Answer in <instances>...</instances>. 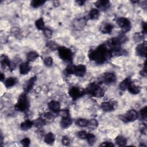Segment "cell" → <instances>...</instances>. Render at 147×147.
Returning a JSON list of instances; mask_svg holds the SVG:
<instances>
[{
	"label": "cell",
	"mask_w": 147,
	"mask_h": 147,
	"mask_svg": "<svg viewBox=\"0 0 147 147\" xmlns=\"http://www.w3.org/2000/svg\"><path fill=\"white\" fill-rule=\"evenodd\" d=\"M72 123V119L70 117L63 118L61 122H60V126L63 129H66L69 127Z\"/></svg>",
	"instance_id": "d4e9b609"
},
{
	"label": "cell",
	"mask_w": 147,
	"mask_h": 147,
	"mask_svg": "<svg viewBox=\"0 0 147 147\" xmlns=\"http://www.w3.org/2000/svg\"><path fill=\"white\" fill-rule=\"evenodd\" d=\"M85 1H76V3L79 5H83L85 3Z\"/></svg>",
	"instance_id": "c3c4849f"
},
{
	"label": "cell",
	"mask_w": 147,
	"mask_h": 147,
	"mask_svg": "<svg viewBox=\"0 0 147 147\" xmlns=\"http://www.w3.org/2000/svg\"><path fill=\"white\" fill-rule=\"evenodd\" d=\"M117 78L114 73L113 72H106L102 76V81L107 85H111L116 82Z\"/></svg>",
	"instance_id": "8fae6325"
},
{
	"label": "cell",
	"mask_w": 147,
	"mask_h": 147,
	"mask_svg": "<svg viewBox=\"0 0 147 147\" xmlns=\"http://www.w3.org/2000/svg\"><path fill=\"white\" fill-rule=\"evenodd\" d=\"M127 90L129 91V92L130 94H133V95H136L140 92L141 88L140 87V86H138L131 82L130 83V84L129 85V86L128 87Z\"/></svg>",
	"instance_id": "44dd1931"
},
{
	"label": "cell",
	"mask_w": 147,
	"mask_h": 147,
	"mask_svg": "<svg viewBox=\"0 0 147 147\" xmlns=\"http://www.w3.org/2000/svg\"><path fill=\"white\" fill-rule=\"evenodd\" d=\"M88 120L85 118H78L76 119L75 123L78 126L81 127H85L87 126Z\"/></svg>",
	"instance_id": "1f68e13d"
},
{
	"label": "cell",
	"mask_w": 147,
	"mask_h": 147,
	"mask_svg": "<svg viewBox=\"0 0 147 147\" xmlns=\"http://www.w3.org/2000/svg\"><path fill=\"white\" fill-rule=\"evenodd\" d=\"M0 79L1 81H3L5 79V75L3 74V73L1 74V76H0Z\"/></svg>",
	"instance_id": "681fc988"
},
{
	"label": "cell",
	"mask_w": 147,
	"mask_h": 147,
	"mask_svg": "<svg viewBox=\"0 0 147 147\" xmlns=\"http://www.w3.org/2000/svg\"><path fill=\"white\" fill-rule=\"evenodd\" d=\"M45 124V122L41 117L33 121V126H34L36 127L38 129H41Z\"/></svg>",
	"instance_id": "d6a6232c"
},
{
	"label": "cell",
	"mask_w": 147,
	"mask_h": 147,
	"mask_svg": "<svg viewBox=\"0 0 147 147\" xmlns=\"http://www.w3.org/2000/svg\"><path fill=\"white\" fill-rule=\"evenodd\" d=\"M42 31H43V34L46 38H51L52 37L53 32L51 29H50L48 28H45Z\"/></svg>",
	"instance_id": "f35d334b"
},
{
	"label": "cell",
	"mask_w": 147,
	"mask_h": 147,
	"mask_svg": "<svg viewBox=\"0 0 147 147\" xmlns=\"http://www.w3.org/2000/svg\"><path fill=\"white\" fill-rule=\"evenodd\" d=\"M138 117V114L135 110H130L127 111L125 114L121 115L119 118L123 122L127 123L130 122H133L136 121Z\"/></svg>",
	"instance_id": "52a82bcc"
},
{
	"label": "cell",
	"mask_w": 147,
	"mask_h": 147,
	"mask_svg": "<svg viewBox=\"0 0 147 147\" xmlns=\"http://www.w3.org/2000/svg\"><path fill=\"white\" fill-rule=\"evenodd\" d=\"M18 80L16 77H9L5 81V86L7 88H10L15 86Z\"/></svg>",
	"instance_id": "484cf974"
},
{
	"label": "cell",
	"mask_w": 147,
	"mask_h": 147,
	"mask_svg": "<svg viewBox=\"0 0 147 147\" xmlns=\"http://www.w3.org/2000/svg\"><path fill=\"white\" fill-rule=\"evenodd\" d=\"M118 106V104L115 100H109L103 102L100 104L101 109L105 112H111L115 110Z\"/></svg>",
	"instance_id": "30bf717a"
},
{
	"label": "cell",
	"mask_w": 147,
	"mask_h": 147,
	"mask_svg": "<svg viewBox=\"0 0 147 147\" xmlns=\"http://www.w3.org/2000/svg\"><path fill=\"white\" fill-rule=\"evenodd\" d=\"M48 108L50 110L55 113H58L60 110V103L56 100H51L48 104Z\"/></svg>",
	"instance_id": "2e32d148"
},
{
	"label": "cell",
	"mask_w": 147,
	"mask_h": 147,
	"mask_svg": "<svg viewBox=\"0 0 147 147\" xmlns=\"http://www.w3.org/2000/svg\"><path fill=\"white\" fill-rule=\"evenodd\" d=\"M45 1H39V0H34L31 1L30 5L34 8H37L41 6H42L45 3Z\"/></svg>",
	"instance_id": "8d00e7d4"
},
{
	"label": "cell",
	"mask_w": 147,
	"mask_h": 147,
	"mask_svg": "<svg viewBox=\"0 0 147 147\" xmlns=\"http://www.w3.org/2000/svg\"><path fill=\"white\" fill-rule=\"evenodd\" d=\"M53 59L51 56H48L46 57L44 60V64H45V66L48 67H50L53 64Z\"/></svg>",
	"instance_id": "74e56055"
},
{
	"label": "cell",
	"mask_w": 147,
	"mask_h": 147,
	"mask_svg": "<svg viewBox=\"0 0 147 147\" xmlns=\"http://www.w3.org/2000/svg\"><path fill=\"white\" fill-rule=\"evenodd\" d=\"M86 20L84 18H80L75 20L73 23V25L75 29H80L84 28L86 25Z\"/></svg>",
	"instance_id": "d6986e66"
},
{
	"label": "cell",
	"mask_w": 147,
	"mask_h": 147,
	"mask_svg": "<svg viewBox=\"0 0 147 147\" xmlns=\"http://www.w3.org/2000/svg\"><path fill=\"white\" fill-rule=\"evenodd\" d=\"M100 146H114V145L111 143V142H109V141H105V142H103V143H102Z\"/></svg>",
	"instance_id": "bcb514c9"
},
{
	"label": "cell",
	"mask_w": 147,
	"mask_h": 147,
	"mask_svg": "<svg viewBox=\"0 0 147 147\" xmlns=\"http://www.w3.org/2000/svg\"><path fill=\"white\" fill-rule=\"evenodd\" d=\"M126 40V37L122 34L108 40L104 44L109 51L111 52H114L121 49V45L124 43Z\"/></svg>",
	"instance_id": "7a4b0ae2"
},
{
	"label": "cell",
	"mask_w": 147,
	"mask_h": 147,
	"mask_svg": "<svg viewBox=\"0 0 147 147\" xmlns=\"http://www.w3.org/2000/svg\"><path fill=\"white\" fill-rule=\"evenodd\" d=\"M36 80H37V77L36 76H34L30 78L29 80H28L25 82V83L24 86V91L25 92L27 93L32 89Z\"/></svg>",
	"instance_id": "9a60e30c"
},
{
	"label": "cell",
	"mask_w": 147,
	"mask_h": 147,
	"mask_svg": "<svg viewBox=\"0 0 147 147\" xmlns=\"http://www.w3.org/2000/svg\"><path fill=\"white\" fill-rule=\"evenodd\" d=\"M84 91L86 94L91 95L94 97L100 98L105 95L103 88L96 82H92L89 84Z\"/></svg>",
	"instance_id": "277c9868"
},
{
	"label": "cell",
	"mask_w": 147,
	"mask_h": 147,
	"mask_svg": "<svg viewBox=\"0 0 147 147\" xmlns=\"http://www.w3.org/2000/svg\"><path fill=\"white\" fill-rule=\"evenodd\" d=\"M31 69V67L29 65V62H24L21 63L19 66L20 73L21 75H26L29 73Z\"/></svg>",
	"instance_id": "e0dca14e"
},
{
	"label": "cell",
	"mask_w": 147,
	"mask_h": 147,
	"mask_svg": "<svg viewBox=\"0 0 147 147\" xmlns=\"http://www.w3.org/2000/svg\"><path fill=\"white\" fill-rule=\"evenodd\" d=\"M86 94L84 90H81L77 87H72L68 91V94L73 100H76Z\"/></svg>",
	"instance_id": "9c48e42d"
},
{
	"label": "cell",
	"mask_w": 147,
	"mask_h": 147,
	"mask_svg": "<svg viewBox=\"0 0 147 147\" xmlns=\"http://www.w3.org/2000/svg\"><path fill=\"white\" fill-rule=\"evenodd\" d=\"M55 141V136L52 132L48 133L44 137V142L48 145L53 144Z\"/></svg>",
	"instance_id": "603a6c76"
},
{
	"label": "cell",
	"mask_w": 147,
	"mask_h": 147,
	"mask_svg": "<svg viewBox=\"0 0 147 147\" xmlns=\"http://www.w3.org/2000/svg\"><path fill=\"white\" fill-rule=\"evenodd\" d=\"M114 28L113 25L110 23H105L100 27V32L104 34H110Z\"/></svg>",
	"instance_id": "ac0fdd59"
},
{
	"label": "cell",
	"mask_w": 147,
	"mask_h": 147,
	"mask_svg": "<svg viewBox=\"0 0 147 147\" xmlns=\"http://www.w3.org/2000/svg\"><path fill=\"white\" fill-rule=\"evenodd\" d=\"M45 46L48 48H49V49H51L52 51L57 50L59 49V48L60 47V46L54 41H48L46 43Z\"/></svg>",
	"instance_id": "4dcf8cb0"
},
{
	"label": "cell",
	"mask_w": 147,
	"mask_h": 147,
	"mask_svg": "<svg viewBox=\"0 0 147 147\" xmlns=\"http://www.w3.org/2000/svg\"><path fill=\"white\" fill-rule=\"evenodd\" d=\"M35 26L37 29L40 30H43L45 28V23L42 18H40L35 21Z\"/></svg>",
	"instance_id": "f1b7e54d"
},
{
	"label": "cell",
	"mask_w": 147,
	"mask_h": 147,
	"mask_svg": "<svg viewBox=\"0 0 147 147\" xmlns=\"http://www.w3.org/2000/svg\"><path fill=\"white\" fill-rule=\"evenodd\" d=\"M95 5L99 10H106L110 6V2L107 0H99L95 3Z\"/></svg>",
	"instance_id": "5bb4252c"
},
{
	"label": "cell",
	"mask_w": 147,
	"mask_h": 147,
	"mask_svg": "<svg viewBox=\"0 0 147 147\" xmlns=\"http://www.w3.org/2000/svg\"><path fill=\"white\" fill-rule=\"evenodd\" d=\"M115 141L116 142V144L119 145V146H125L126 145L127 143V140L126 138H125L124 137L122 136H117L115 139Z\"/></svg>",
	"instance_id": "f546056e"
},
{
	"label": "cell",
	"mask_w": 147,
	"mask_h": 147,
	"mask_svg": "<svg viewBox=\"0 0 147 147\" xmlns=\"http://www.w3.org/2000/svg\"><path fill=\"white\" fill-rule=\"evenodd\" d=\"M41 117L44 121L45 123H47L53 121V119L55 118V115L51 112H47L42 114Z\"/></svg>",
	"instance_id": "7402d4cb"
},
{
	"label": "cell",
	"mask_w": 147,
	"mask_h": 147,
	"mask_svg": "<svg viewBox=\"0 0 147 147\" xmlns=\"http://www.w3.org/2000/svg\"><path fill=\"white\" fill-rule=\"evenodd\" d=\"M0 61H1V64L2 67L5 68L6 67H8L10 69H14L15 67H14V65H13L14 64L10 61V59L7 56L5 55H2L1 56Z\"/></svg>",
	"instance_id": "4fadbf2b"
},
{
	"label": "cell",
	"mask_w": 147,
	"mask_h": 147,
	"mask_svg": "<svg viewBox=\"0 0 147 147\" xmlns=\"http://www.w3.org/2000/svg\"><path fill=\"white\" fill-rule=\"evenodd\" d=\"M59 57L64 61L70 63L73 59V53L72 51L65 47H60L57 49Z\"/></svg>",
	"instance_id": "8992f818"
},
{
	"label": "cell",
	"mask_w": 147,
	"mask_h": 147,
	"mask_svg": "<svg viewBox=\"0 0 147 147\" xmlns=\"http://www.w3.org/2000/svg\"><path fill=\"white\" fill-rule=\"evenodd\" d=\"M90 60L95 61L98 64H102L112 57L111 53L106 47L104 44L100 45L96 48L89 51L88 54Z\"/></svg>",
	"instance_id": "6da1fadb"
},
{
	"label": "cell",
	"mask_w": 147,
	"mask_h": 147,
	"mask_svg": "<svg viewBox=\"0 0 147 147\" xmlns=\"http://www.w3.org/2000/svg\"><path fill=\"white\" fill-rule=\"evenodd\" d=\"M116 22L123 33L130 31L131 29V22L128 18L125 17H119L117 20Z\"/></svg>",
	"instance_id": "ba28073f"
},
{
	"label": "cell",
	"mask_w": 147,
	"mask_h": 147,
	"mask_svg": "<svg viewBox=\"0 0 147 147\" xmlns=\"http://www.w3.org/2000/svg\"><path fill=\"white\" fill-rule=\"evenodd\" d=\"M144 33L143 32H136L134 34L133 36V38L135 42H139L143 40Z\"/></svg>",
	"instance_id": "d590c367"
},
{
	"label": "cell",
	"mask_w": 147,
	"mask_h": 147,
	"mask_svg": "<svg viewBox=\"0 0 147 147\" xmlns=\"http://www.w3.org/2000/svg\"><path fill=\"white\" fill-rule=\"evenodd\" d=\"M87 135H88V133L86 132V131H84V130L79 131H78V133H77L78 137L80 139H82V140H85V139H86Z\"/></svg>",
	"instance_id": "ab89813d"
},
{
	"label": "cell",
	"mask_w": 147,
	"mask_h": 147,
	"mask_svg": "<svg viewBox=\"0 0 147 147\" xmlns=\"http://www.w3.org/2000/svg\"><path fill=\"white\" fill-rule=\"evenodd\" d=\"M86 72V67L83 64L74 65L69 64L64 70V74L66 75H74L78 77H83Z\"/></svg>",
	"instance_id": "3957f363"
},
{
	"label": "cell",
	"mask_w": 147,
	"mask_h": 147,
	"mask_svg": "<svg viewBox=\"0 0 147 147\" xmlns=\"http://www.w3.org/2000/svg\"><path fill=\"white\" fill-rule=\"evenodd\" d=\"M38 54L34 51H30L26 55V59L28 62L34 61L38 57Z\"/></svg>",
	"instance_id": "83f0119b"
},
{
	"label": "cell",
	"mask_w": 147,
	"mask_h": 147,
	"mask_svg": "<svg viewBox=\"0 0 147 147\" xmlns=\"http://www.w3.org/2000/svg\"><path fill=\"white\" fill-rule=\"evenodd\" d=\"M57 114H60V115L62 118H65V117H69V110H60Z\"/></svg>",
	"instance_id": "b9f144b4"
},
{
	"label": "cell",
	"mask_w": 147,
	"mask_h": 147,
	"mask_svg": "<svg viewBox=\"0 0 147 147\" xmlns=\"http://www.w3.org/2000/svg\"><path fill=\"white\" fill-rule=\"evenodd\" d=\"M29 102L26 92L21 94L18 99L17 102L15 105V109L17 111L25 112L29 108Z\"/></svg>",
	"instance_id": "5b68a950"
},
{
	"label": "cell",
	"mask_w": 147,
	"mask_h": 147,
	"mask_svg": "<svg viewBox=\"0 0 147 147\" xmlns=\"http://www.w3.org/2000/svg\"><path fill=\"white\" fill-rule=\"evenodd\" d=\"M142 32L144 33H146V23L145 22H142Z\"/></svg>",
	"instance_id": "7dc6e473"
},
{
	"label": "cell",
	"mask_w": 147,
	"mask_h": 147,
	"mask_svg": "<svg viewBox=\"0 0 147 147\" xmlns=\"http://www.w3.org/2000/svg\"><path fill=\"white\" fill-rule=\"evenodd\" d=\"M21 144L25 146H29L30 144V140L29 138L28 137H25L24 138H23L21 141Z\"/></svg>",
	"instance_id": "ee69618b"
},
{
	"label": "cell",
	"mask_w": 147,
	"mask_h": 147,
	"mask_svg": "<svg viewBox=\"0 0 147 147\" xmlns=\"http://www.w3.org/2000/svg\"><path fill=\"white\" fill-rule=\"evenodd\" d=\"M140 75H141L142 76L144 77H146V62L144 63V66L142 67V69L140 71Z\"/></svg>",
	"instance_id": "f6af8a7d"
},
{
	"label": "cell",
	"mask_w": 147,
	"mask_h": 147,
	"mask_svg": "<svg viewBox=\"0 0 147 147\" xmlns=\"http://www.w3.org/2000/svg\"><path fill=\"white\" fill-rule=\"evenodd\" d=\"M146 41H144L138 44L136 48V53L137 56L141 57L146 56Z\"/></svg>",
	"instance_id": "7c38bea8"
},
{
	"label": "cell",
	"mask_w": 147,
	"mask_h": 147,
	"mask_svg": "<svg viewBox=\"0 0 147 147\" xmlns=\"http://www.w3.org/2000/svg\"><path fill=\"white\" fill-rule=\"evenodd\" d=\"M33 126V121L29 119H26L22 122L20 125V127L21 130L26 131L30 129Z\"/></svg>",
	"instance_id": "cb8c5ba5"
},
{
	"label": "cell",
	"mask_w": 147,
	"mask_h": 147,
	"mask_svg": "<svg viewBox=\"0 0 147 147\" xmlns=\"http://www.w3.org/2000/svg\"><path fill=\"white\" fill-rule=\"evenodd\" d=\"M131 78L130 77L126 78V79H125L124 80H123L120 84H119V88L121 90V91H125L126 90H127L128 87L129 86V85L130 84V83H131Z\"/></svg>",
	"instance_id": "ffe728a7"
},
{
	"label": "cell",
	"mask_w": 147,
	"mask_h": 147,
	"mask_svg": "<svg viewBox=\"0 0 147 147\" xmlns=\"http://www.w3.org/2000/svg\"><path fill=\"white\" fill-rule=\"evenodd\" d=\"M99 10L96 8H92L88 13V17L91 20H96L99 17Z\"/></svg>",
	"instance_id": "4316f807"
},
{
	"label": "cell",
	"mask_w": 147,
	"mask_h": 147,
	"mask_svg": "<svg viewBox=\"0 0 147 147\" xmlns=\"http://www.w3.org/2000/svg\"><path fill=\"white\" fill-rule=\"evenodd\" d=\"M61 142H62L63 145H64L65 146H68L70 144V140L67 136H64L62 137Z\"/></svg>",
	"instance_id": "7bdbcfd3"
},
{
	"label": "cell",
	"mask_w": 147,
	"mask_h": 147,
	"mask_svg": "<svg viewBox=\"0 0 147 147\" xmlns=\"http://www.w3.org/2000/svg\"><path fill=\"white\" fill-rule=\"evenodd\" d=\"M88 142V144L92 146L94 145L96 142V137L92 133H88V135L87 136V138L86 139Z\"/></svg>",
	"instance_id": "e575fe53"
},
{
	"label": "cell",
	"mask_w": 147,
	"mask_h": 147,
	"mask_svg": "<svg viewBox=\"0 0 147 147\" xmlns=\"http://www.w3.org/2000/svg\"><path fill=\"white\" fill-rule=\"evenodd\" d=\"M146 106H145L142 109H141L140 111L141 117L144 121H146Z\"/></svg>",
	"instance_id": "60d3db41"
},
{
	"label": "cell",
	"mask_w": 147,
	"mask_h": 147,
	"mask_svg": "<svg viewBox=\"0 0 147 147\" xmlns=\"http://www.w3.org/2000/svg\"><path fill=\"white\" fill-rule=\"evenodd\" d=\"M98 126V122L95 119H91L88 120V123L87 125V127L91 130H94L97 128Z\"/></svg>",
	"instance_id": "836d02e7"
}]
</instances>
